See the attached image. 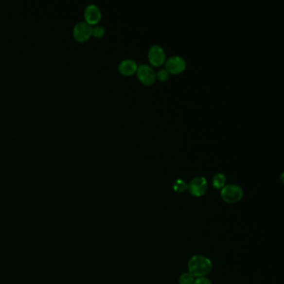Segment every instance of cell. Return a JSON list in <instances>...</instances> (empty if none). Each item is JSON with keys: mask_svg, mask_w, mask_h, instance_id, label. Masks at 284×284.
<instances>
[{"mask_svg": "<svg viewBox=\"0 0 284 284\" xmlns=\"http://www.w3.org/2000/svg\"><path fill=\"white\" fill-rule=\"evenodd\" d=\"M226 185V177L225 175L221 173L215 174L213 178V186L215 189H222Z\"/></svg>", "mask_w": 284, "mask_h": 284, "instance_id": "obj_10", "label": "cell"}, {"mask_svg": "<svg viewBox=\"0 0 284 284\" xmlns=\"http://www.w3.org/2000/svg\"><path fill=\"white\" fill-rule=\"evenodd\" d=\"M119 71L121 74L125 76H129L134 74L138 70V64L133 59H124L120 62L119 64Z\"/></svg>", "mask_w": 284, "mask_h": 284, "instance_id": "obj_9", "label": "cell"}, {"mask_svg": "<svg viewBox=\"0 0 284 284\" xmlns=\"http://www.w3.org/2000/svg\"><path fill=\"white\" fill-rule=\"evenodd\" d=\"M220 195L225 203H236L243 198L244 191L239 185L228 184L221 189Z\"/></svg>", "mask_w": 284, "mask_h": 284, "instance_id": "obj_2", "label": "cell"}, {"mask_svg": "<svg viewBox=\"0 0 284 284\" xmlns=\"http://www.w3.org/2000/svg\"><path fill=\"white\" fill-rule=\"evenodd\" d=\"M194 284H212V282L205 277H201V278H197V279H195Z\"/></svg>", "mask_w": 284, "mask_h": 284, "instance_id": "obj_15", "label": "cell"}, {"mask_svg": "<svg viewBox=\"0 0 284 284\" xmlns=\"http://www.w3.org/2000/svg\"><path fill=\"white\" fill-rule=\"evenodd\" d=\"M165 70L169 73L178 74L186 69L185 59L181 56H172L165 60Z\"/></svg>", "mask_w": 284, "mask_h": 284, "instance_id": "obj_6", "label": "cell"}, {"mask_svg": "<svg viewBox=\"0 0 284 284\" xmlns=\"http://www.w3.org/2000/svg\"><path fill=\"white\" fill-rule=\"evenodd\" d=\"M101 10L98 6L93 3L89 4L84 9V18L91 26L96 25L101 19Z\"/></svg>", "mask_w": 284, "mask_h": 284, "instance_id": "obj_8", "label": "cell"}, {"mask_svg": "<svg viewBox=\"0 0 284 284\" xmlns=\"http://www.w3.org/2000/svg\"><path fill=\"white\" fill-rule=\"evenodd\" d=\"M148 58L152 65L159 67L165 62V52L160 45L154 44L148 50Z\"/></svg>", "mask_w": 284, "mask_h": 284, "instance_id": "obj_7", "label": "cell"}, {"mask_svg": "<svg viewBox=\"0 0 284 284\" xmlns=\"http://www.w3.org/2000/svg\"><path fill=\"white\" fill-rule=\"evenodd\" d=\"M209 188V183L204 177H195L191 180L188 184V189L189 193L195 197H201L206 194Z\"/></svg>", "mask_w": 284, "mask_h": 284, "instance_id": "obj_3", "label": "cell"}, {"mask_svg": "<svg viewBox=\"0 0 284 284\" xmlns=\"http://www.w3.org/2000/svg\"><path fill=\"white\" fill-rule=\"evenodd\" d=\"M105 34V29L101 25H94L92 27V35L95 38H101Z\"/></svg>", "mask_w": 284, "mask_h": 284, "instance_id": "obj_13", "label": "cell"}, {"mask_svg": "<svg viewBox=\"0 0 284 284\" xmlns=\"http://www.w3.org/2000/svg\"><path fill=\"white\" fill-rule=\"evenodd\" d=\"M173 189L177 193H183L188 189V183H186L184 180L178 178L174 182Z\"/></svg>", "mask_w": 284, "mask_h": 284, "instance_id": "obj_11", "label": "cell"}, {"mask_svg": "<svg viewBox=\"0 0 284 284\" xmlns=\"http://www.w3.org/2000/svg\"><path fill=\"white\" fill-rule=\"evenodd\" d=\"M136 72L140 81L147 86L154 84L156 80V72L147 64H141L138 66Z\"/></svg>", "mask_w": 284, "mask_h": 284, "instance_id": "obj_4", "label": "cell"}, {"mask_svg": "<svg viewBox=\"0 0 284 284\" xmlns=\"http://www.w3.org/2000/svg\"><path fill=\"white\" fill-rule=\"evenodd\" d=\"M189 273L196 278L205 277L211 273L213 264L209 258L203 255L193 256L188 263Z\"/></svg>", "mask_w": 284, "mask_h": 284, "instance_id": "obj_1", "label": "cell"}, {"mask_svg": "<svg viewBox=\"0 0 284 284\" xmlns=\"http://www.w3.org/2000/svg\"><path fill=\"white\" fill-rule=\"evenodd\" d=\"M168 78H169V72L165 69H161L156 73V78H158L160 81H167Z\"/></svg>", "mask_w": 284, "mask_h": 284, "instance_id": "obj_14", "label": "cell"}, {"mask_svg": "<svg viewBox=\"0 0 284 284\" xmlns=\"http://www.w3.org/2000/svg\"><path fill=\"white\" fill-rule=\"evenodd\" d=\"M72 35L76 40L78 42H85L92 35V26L87 22L80 21L76 23L73 27Z\"/></svg>", "mask_w": 284, "mask_h": 284, "instance_id": "obj_5", "label": "cell"}, {"mask_svg": "<svg viewBox=\"0 0 284 284\" xmlns=\"http://www.w3.org/2000/svg\"><path fill=\"white\" fill-rule=\"evenodd\" d=\"M195 280V277L191 273H185L180 276L178 283L179 284H194Z\"/></svg>", "mask_w": 284, "mask_h": 284, "instance_id": "obj_12", "label": "cell"}]
</instances>
